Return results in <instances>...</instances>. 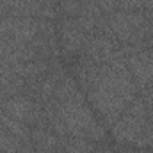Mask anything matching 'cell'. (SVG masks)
Returning a JSON list of instances; mask_svg holds the SVG:
<instances>
[{
  "label": "cell",
  "instance_id": "6da1fadb",
  "mask_svg": "<svg viewBox=\"0 0 153 153\" xmlns=\"http://www.w3.org/2000/svg\"><path fill=\"white\" fill-rule=\"evenodd\" d=\"M55 112L62 119L68 135L73 137H84L94 143H103L107 139L105 126L100 119H96V114L93 109L85 103V98L78 100H66V102H50Z\"/></svg>",
  "mask_w": 153,
  "mask_h": 153
},
{
  "label": "cell",
  "instance_id": "7a4b0ae2",
  "mask_svg": "<svg viewBox=\"0 0 153 153\" xmlns=\"http://www.w3.org/2000/svg\"><path fill=\"white\" fill-rule=\"evenodd\" d=\"M85 98L89 102V107L100 117L105 128L114 126V123L121 117V114L125 112L128 105L121 98V94L98 71L93 78V82L89 84V87L85 89Z\"/></svg>",
  "mask_w": 153,
  "mask_h": 153
},
{
  "label": "cell",
  "instance_id": "3957f363",
  "mask_svg": "<svg viewBox=\"0 0 153 153\" xmlns=\"http://www.w3.org/2000/svg\"><path fill=\"white\" fill-rule=\"evenodd\" d=\"M148 121V112H146V105L143 102V98H135L134 102L128 103V107L125 109V112L117 119L112 126V137L114 141L121 144H134V141L137 139V135L141 134L143 126Z\"/></svg>",
  "mask_w": 153,
  "mask_h": 153
},
{
  "label": "cell",
  "instance_id": "277c9868",
  "mask_svg": "<svg viewBox=\"0 0 153 153\" xmlns=\"http://www.w3.org/2000/svg\"><path fill=\"white\" fill-rule=\"evenodd\" d=\"M57 27V39H59V50L61 57L73 59L82 53V48L87 41V34L76 25L73 18H61Z\"/></svg>",
  "mask_w": 153,
  "mask_h": 153
},
{
  "label": "cell",
  "instance_id": "5b68a950",
  "mask_svg": "<svg viewBox=\"0 0 153 153\" xmlns=\"http://www.w3.org/2000/svg\"><path fill=\"white\" fill-rule=\"evenodd\" d=\"M61 143H62L64 153H94L96 150V143L84 137L66 135V137H61Z\"/></svg>",
  "mask_w": 153,
  "mask_h": 153
}]
</instances>
